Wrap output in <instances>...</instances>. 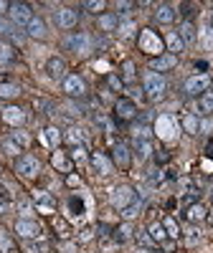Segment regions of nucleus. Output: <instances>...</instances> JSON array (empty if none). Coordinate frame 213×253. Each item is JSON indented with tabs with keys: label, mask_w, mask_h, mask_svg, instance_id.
I'll use <instances>...</instances> for the list:
<instances>
[{
	"label": "nucleus",
	"mask_w": 213,
	"mask_h": 253,
	"mask_svg": "<svg viewBox=\"0 0 213 253\" xmlns=\"http://www.w3.org/2000/svg\"><path fill=\"white\" fill-rule=\"evenodd\" d=\"M63 91H66L69 96H84V91H87V84H84L81 76L69 74L66 79H63Z\"/></svg>",
	"instance_id": "1a4fd4ad"
},
{
	"label": "nucleus",
	"mask_w": 213,
	"mask_h": 253,
	"mask_svg": "<svg viewBox=\"0 0 213 253\" xmlns=\"http://www.w3.org/2000/svg\"><path fill=\"white\" fill-rule=\"evenodd\" d=\"M140 253H150V251H140Z\"/></svg>",
	"instance_id": "4d7b16f0"
},
{
	"label": "nucleus",
	"mask_w": 213,
	"mask_h": 253,
	"mask_svg": "<svg viewBox=\"0 0 213 253\" xmlns=\"http://www.w3.org/2000/svg\"><path fill=\"white\" fill-rule=\"evenodd\" d=\"M81 139H84V134H81V129H76V126H71V129L66 132V142H71L74 147L81 144Z\"/></svg>",
	"instance_id": "79ce46f5"
},
{
	"label": "nucleus",
	"mask_w": 213,
	"mask_h": 253,
	"mask_svg": "<svg viewBox=\"0 0 213 253\" xmlns=\"http://www.w3.org/2000/svg\"><path fill=\"white\" fill-rule=\"evenodd\" d=\"M18 94H20V89L15 86V84H0V96L3 99H13Z\"/></svg>",
	"instance_id": "c9c22d12"
},
{
	"label": "nucleus",
	"mask_w": 213,
	"mask_h": 253,
	"mask_svg": "<svg viewBox=\"0 0 213 253\" xmlns=\"http://www.w3.org/2000/svg\"><path fill=\"white\" fill-rule=\"evenodd\" d=\"M130 233H132V228L127 225V223H124V225H119V228H117V236H114V238H117V243H127V241H130Z\"/></svg>",
	"instance_id": "a19ab883"
},
{
	"label": "nucleus",
	"mask_w": 213,
	"mask_h": 253,
	"mask_svg": "<svg viewBox=\"0 0 213 253\" xmlns=\"http://www.w3.org/2000/svg\"><path fill=\"white\" fill-rule=\"evenodd\" d=\"M165 89H167V84H165V79L160 76V74H155V71H147L145 74V91H147V99H160L162 94H165Z\"/></svg>",
	"instance_id": "7ed1b4c3"
},
{
	"label": "nucleus",
	"mask_w": 213,
	"mask_h": 253,
	"mask_svg": "<svg viewBox=\"0 0 213 253\" xmlns=\"http://www.w3.org/2000/svg\"><path fill=\"white\" fill-rule=\"evenodd\" d=\"M211 28H213V13H211Z\"/></svg>",
	"instance_id": "6e6d98bb"
},
{
	"label": "nucleus",
	"mask_w": 213,
	"mask_h": 253,
	"mask_svg": "<svg viewBox=\"0 0 213 253\" xmlns=\"http://www.w3.org/2000/svg\"><path fill=\"white\" fill-rule=\"evenodd\" d=\"M10 139H13V142L20 147V150H26V147H28V142H31V137H28L23 129H15V132L10 134Z\"/></svg>",
	"instance_id": "f704fd0d"
},
{
	"label": "nucleus",
	"mask_w": 213,
	"mask_h": 253,
	"mask_svg": "<svg viewBox=\"0 0 213 253\" xmlns=\"http://www.w3.org/2000/svg\"><path fill=\"white\" fill-rule=\"evenodd\" d=\"M135 152H137V157H140V160H147V157H150V152H153V144H150V139L135 137Z\"/></svg>",
	"instance_id": "393cba45"
},
{
	"label": "nucleus",
	"mask_w": 213,
	"mask_h": 253,
	"mask_svg": "<svg viewBox=\"0 0 213 253\" xmlns=\"http://www.w3.org/2000/svg\"><path fill=\"white\" fill-rule=\"evenodd\" d=\"M188 233H190V236H188V243H190V246L198 243V238H201V236H198V230H188Z\"/></svg>",
	"instance_id": "3c124183"
},
{
	"label": "nucleus",
	"mask_w": 213,
	"mask_h": 253,
	"mask_svg": "<svg viewBox=\"0 0 213 253\" xmlns=\"http://www.w3.org/2000/svg\"><path fill=\"white\" fill-rule=\"evenodd\" d=\"M99 31H104V33H112V31H117V26H119V18L114 15V13H104V15H99Z\"/></svg>",
	"instance_id": "4be33fe9"
},
{
	"label": "nucleus",
	"mask_w": 213,
	"mask_h": 253,
	"mask_svg": "<svg viewBox=\"0 0 213 253\" xmlns=\"http://www.w3.org/2000/svg\"><path fill=\"white\" fill-rule=\"evenodd\" d=\"M28 251H31V253H46V251H49V243H46V241H38V243H28Z\"/></svg>",
	"instance_id": "37998d69"
},
{
	"label": "nucleus",
	"mask_w": 213,
	"mask_h": 253,
	"mask_svg": "<svg viewBox=\"0 0 213 253\" xmlns=\"http://www.w3.org/2000/svg\"><path fill=\"white\" fill-rule=\"evenodd\" d=\"M8 15H10V23H13V26H28L31 20L36 18L28 3H10Z\"/></svg>",
	"instance_id": "20e7f679"
},
{
	"label": "nucleus",
	"mask_w": 213,
	"mask_h": 253,
	"mask_svg": "<svg viewBox=\"0 0 213 253\" xmlns=\"http://www.w3.org/2000/svg\"><path fill=\"white\" fill-rule=\"evenodd\" d=\"M208 84H211V79H208L206 74L190 76V79L185 81V94H201V91H206V89H208Z\"/></svg>",
	"instance_id": "4468645a"
},
{
	"label": "nucleus",
	"mask_w": 213,
	"mask_h": 253,
	"mask_svg": "<svg viewBox=\"0 0 213 253\" xmlns=\"http://www.w3.org/2000/svg\"><path fill=\"white\" fill-rule=\"evenodd\" d=\"M147 233H150V241L153 243H165L167 241V233H165V228H162V223H153L150 228H147Z\"/></svg>",
	"instance_id": "a878e982"
},
{
	"label": "nucleus",
	"mask_w": 213,
	"mask_h": 253,
	"mask_svg": "<svg viewBox=\"0 0 213 253\" xmlns=\"http://www.w3.org/2000/svg\"><path fill=\"white\" fill-rule=\"evenodd\" d=\"M201 43H203L206 51H213V28L211 26L201 28Z\"/></svg>",
	"instance_id": "2f4dec72"
},
{
	"label": "nucleus",
	"mask_w": 213,
	"mask_h": 253,
	"mask_svg": "<svg viewBox=\"0 0 213 253\" xmlns=\"http://www.w3.org/2000/svg\"><path fill=\"white\" fill-rule=\"evenodd\" d=\"M46 71H49V76H51V79H66V61L58 58V56L49 58Z\"/></svg>",
	"instance_id": "f3484780"
},
{
	"label": "nucleus",
	"mask_w": 213,
	"mask_h": 253,
	"mask_svg": "<svg viewBox=\"0 0 213 253\" xmlns=\"http://www.w3.org/2000/svg\"><path fill=\"white\" fill-rule=\"evenodd\" d=\"M0 147H3V152H5V155H10V157H15L18 152H23V150H20V147H18L10 137H8V139H3V144H0Z\"/></svg>",
	"instance_id": "58836bf2"
},
{
	"label": "nucleus",
	"mask_w": 213,
	"mask_h": 253,
	"mask_svg": "<svg viewBox=\"0 0 213 253\" xmlns=\"http://www.w3.org/2000/svg\"><path fill=\"white\" fill-rule=\"evenodd\" d=\"M15 58V51L8 46V43H3V41H0V63H10Z\"/></svg>",
	"instance_id": "e433bc0d"
},
{
	"label": "nucleus",
	"mask_w": 213,
	"mask_h": 253,
	"mask_svg": "<svg viewBox=\"0 0 213 253\" xmlns=\"http://www.w3.org/2000/svg\"><path fill=\"white\" fill-rule=\"evenodd\" d=\"M150 182H153V185H158V182H162V172H158V170H155V172L150 175Z\"/></svg>",
	"instance_id": "603ef678"
},
{
	"label": "nucleus",
	"mask_w": 213,
	"mask_h": 253,
	"mask_svg": "<svg viewBox=\"0 0 213 253\" xmlns=\"http://www.w3.org/2000/svg\"><path fill=\"white\" fill-rule=\"evenodd\" d=\"M206 213H208V210H206L201 203H196V205H190V208H188V213H185V215H188L190 223H198V220H206Z\"/></svg>",
	"instance_id": "cd10ccee"
},
{
	"label": "nucleus",
	"mask_w": 213,
	"mask_h": 253,
	"mask_svg": "<svg viewBox=\"0 0 213 253\" xmlns=\"http://www.w3.org/2000/svg\"><path fill=\"white\" fill-rule=\"evenodd\" d=\"M0 33H15V26L10 23V20H3V18H0Z\"/></svg>",
	"instance_id": "a18cd8bd"
},
{
	"label": "nucleus",
	"mask_w": 213,
	"mask_h": 253,
	"mask_svg": "<svg viewBox=\"0 0 213 253\" xmlns=\"http://www.w3.org/2000/svg\"><path fill=\"white\" fill-rule=\"evenodd\" d=\"M183 129H185L188 134H196V132L201 129V122H198V117H196V114H188V117H183Z\"/></svg>",
	"instance_id": "c756f323"
},
{
	"label": "nucleus",
	"mask_w": 213,
	"mask_h": 253,
	"mask_svg": "<svg viewBox=\"0 0 213 253\" xmlns=\"http://www.w3.org/2000/svg\"><path fill=\"white\" fill-rule=\"evenodd\" d=\"M175 63H178V56H173V53H162V56H158L153 63H150V71H167V69H175Z\"/></svg>",
	"instance_id": "dca6fc26"
},
{
	"label": "nucleus",
	"mask_w": 213,
	"mask_h": 253,
	"mask_svg": "<svg viewBox=\"0 0 213 253\" xmlns=\"http://www.w3.org/2000/svg\"><path fill=\"white\" fill-rule=\"evenodd\" d=\"M109 86H112L114 91H119V89H122V79H117V76H109Z\"/></svg>",
	"instance_id": "de8ad7c7"
},
{
	"label": "nucleus",
	"mask_w": 213,
	"mask_h": 253,
	"mask_svg": "<svg viewBox=\"0 0 213 253\" xmlns=\"http://www.w3.org/2000/svg\"><path fill=\"white\" fill-rule=\"evenodd\" d=\"M155 20L162 26H170L175 20V8L173 5H158L155 8Z\"/></svg>",
	"instance_id": "6ab92c4d"
},
{
	"label": "nucleus",
	"mask_w": 213,
	"mask_h": 253,
	"mask_svg": "<svg viewBox=\"0 0 213 253\" xmlns=\"http://www.w3.org/2000/svg\"><path fill=\"white\" fill-rule=\"evenodd\" d=\"M8 210H10V203H8L5 198H0V215H5Z\"/></svg>",
	"instance_id": "09e8293b"
},
{
	"label": "nucleus",
	"mask_w": 213,
	"mask_h": 253,
	"mask_svg": "<svg viewBox=\"0 0 213 253\" xmlns=\"http://www.w3.org/2000/svg\"><path fill=\"white\" fill-rule=\"evenodd\" d=\"M140 51H145V53H150V56H162V51H165V41L155 33V31H150V28H145L142 33H140Z\"/></svg>",
	"instance_id": "f257e3e1"
},
{
	"label": "nucleus",
	"mask_w": 213,
	"mask_h": 253,
	"mask_svg": "<svg viewBox=\"0 0 213 253\" xmlns=\"http://www.w3.org/2000/svg\"><path fill=\"white\" fill-rule=\"evenodd\" d=\"M92 165H94V170L99 175H112V170H114V162L106 157V155H102V152H94L92 155Z\"/></svg>",
	"instance_id": "2eb2a0df"
},
{
	"label": "nucleus",
	"mask_w": 213,
	"mask_h": 253,
	"mask_svg": "<svg viewBox=\"0 0 213 253\" xmlns=\"http://www.w3.org/2000/svg\"><path fill=\"white\" fill-rule=\"evenodd\" d=\"M165 46H167V51H173V56H178L180 51H185V43H183V38L178 36V31H170L165 36Z\"/></svg>",
	"instance_id": "412c9836"
},
{
	"label": "nucleus",
	"mask_w": 213,
	"mask_h": 253,
	"mask_svg": "<svg viewBox=\"0 0 213 253\" xmlns=\"http://www.w3.org/2000/svg\"><path fill=\"white\" fill-rule=\"evenodd\" d=\"M79 23V13L74 8H58L56 10V26L58 28H74Z\"/></svg>",
	"instance_id": "9b49d317"
},
{
	"label": "nucleus",
	"mask_w": 213,
	"mask_h": 253,
	"mask_svg": "<svg viewBox=\"0 0 213 253\" xmlns=\"http://www.w3.org/2000/svg\"><path fill=\"white\" fill-rule=\"evenodd\" d=\"M114 112H117L119 119H135L137 117V104L132 99H117Z\"/></svg>",
	"instance_id": "f8f14e48"
},
{
	"label": "nucleus",
	"mask_w": 213,
	"mask_h": 253,
	"mask_svg": "<svg viewBox=\"0 0 213 253\" xmlns=\"http://www.w3.org/2000/svg\"><path fill=\"white\" fill-rule=\"evenodd\" d=\"M61 132L56 129V126H46V129H44V134H41V142H44V144H49V147H58L61 144Z\"/></svg>",
	"instance_id": "5701e85b"
},
{
	"label": "nucleus",
	"mask_w": 213,
	"mask_h": 253,
	"mask_svg": "<svg viewBox=\"0 0 213 253\" xmlns=\"http://www.w3.org/2000/svg\"><path fill=\"white\" fill-rule=\"evenodd\" d=\"M132 8V3H117V10L119 13H124V10H130Z\"/></svg>",
	"instance_id": "864d4df0"
},
{
	"label": "nucleus",
	"mask_w": 213,
	"mask_h": 253,
	"mask_svg": "<svg viewBox=\"0 0 213 253\" xmlns=\"http://www.w3.org/2000/svg\"><path fill=\"white\" fill-rule=\"evenodd\" d=\"M155 132H158V137H162L165 142H173V139L178 137V122H175V117L160 114L158 122H155Z\"/></svg>",
	"instance_id": "f03ea898"
},
{
	"label": "nucleus",
	"mask_w": 213,
	"mask_h": 253,
	"mask_svg": "<svg viewBox=\"0 0 213 253\" xmlns=\"http://www.w3.org/2000/svg\"><path fill=\"white\" fill-rule=\"evenodd\" d=\"M33 200H36L38 213H44V215H51L53 210H56V203H53V198L46 193V190H36V193H33Z\"/></svg>",
	"instance_id": "9d476101"
},
{
	"label": "nucleus",
	"mask_w": 213,
	"mask_h": 253,
	"mask_svg": "<svg viewBox=\"0 0 213 253\" xmlns=\"http://www.w3.org/2000/svg\"><path fill=\"white\" fill-rule=\"evenodd\" d=\"M178 36L183 38L185 46H188V43H196V26L190 23V20H185V23L180 26V31H178Z\"/></svg>",
	"instance_id": "b1692460"
},
{
	"label": "nucleus",
	"mask_w": 213,
	"mask_h": 253,
	"mask_svg": "<svg viewBox=\"0 0 213 253\" xmlns=\"http://www.w3.org/2000/svg\"><path fill=\"white\" fill-rule=\"evenodd\" d=\"M66 46H69L74 53H79V56H87V53L92 51V38H89L87 33H74V36L66 41Z\"/></svg>",
	"instance_id": "6e6552de"
},
{
	"label": "nucleus",
	"mask_w": 213,
	"mask_h": 253,
	"mask_svg": "<svg viewBox=\"0 0 213 253\" xmlns=\"http://www.w3.org/2000/svg\"><path fill=\"white\" fill-rule=\"evenodd\" d=\"M53 167H56V170H61V172H69L71 170V162L66 160V155H63V152H53Z\"/></svg>",
	"instance_id": "7c9ffc66"
},
{
	"label": "nucleus",
	"mask_w": 213,
	"mask_h": 253,
	"mask_svg": "<svg viewBox=\"0 0 213 253\" xmlns=\"http://www.w3.org/2000/svg\"><path fill=\"white\" fill-rule=\"evenodd\" d=\"M26 33L31 36V38H36V41H41V38H46V23H44V20H41V18H33L31 20V23L26 26Z\"/></svg>",
	"instance_id": "aec40b11"
},
{
	"label": "nucleus",
	"mask_w": 213,
	"mask_h": 253,
	"mask_svg": "<svg viewBox=\"0 0 213 253\" xmlns=\"http://www.w3.org/2000/svg\"><path fill=\"white\" fill-rule=\"evenodd\" d=\"M0 253H18L15 251V243L8 233H0Z\"/></svg>",
	"instance_id": "72a5a7b5"
},
{
	"label": "nucleus",
	"mask_w": 213,
	"mask_h": 253,
	"mask_svg": "<svg viewBox=\"0 0 213 253\" xmlns=\"http://www.w3.org/2000/svg\"><path fill=\"white\" fill-rule=\"evenodd\" d=\"M3 119L10 124V126H20L26 122V112L20 109V107H5L3 109Z\"/></svg>",
	"instance_id": "a211bd4d"
},
{
	"label": "nucleus",
	"mask_w": 213,
	"mask_h": 253,
	"mask_svg": "<svg viewBox=\"0 0 213 253\" xmlns=\"http://www.w3.org/2000/svg\"><path fill=\"white\" fill-rule=\"evenodd\" d=\"M132 162V155H130V147H127L124 142H117L114 144V165L119 167V170H127Z\"/></svg>",
	"instance_id": "ddd939ff"
},
{
	"label": "nucleus",
	"mask_w": 213,
	"mask_h": 253,
	"mask_svg": "<svg viewBox=\"0 0 213 253\" xmlns=\"http://www.w3.org/2000/svg\"><path fill=\"white\" fill-rule=\"evenodd\" d=\"M20 210H23V215H26V218H31V215H33V208H31L28 203H20Z\"/></svg>",
	"instance_id": "8fccbe9b"
},
{
	"label": "nucleus",
	"mask_w": 213,
	"mask_h": 253,
	"mask_svg": "<svg viewBox=\"0 0 213 253\" xmlns=\"http://www.w3.org/2000/svg\"><path fill=\"white\" fill-rule=\"evenodd\" d=\"M109 200H112L114 208L122 210V208H127V205L135 200V190H132L130 185H117V187L112 190V198H109Z\"/></svg>",
	"instance_id": "0eeeda50"
},
{
	"label": "nucleus",
	"mask_w": 213,
	"mask_h": 253,
	"mask_svg": "<svg viewBox=\"0 0 213 253\" xmlns=\"http://www.w3.org/2000/svg\"><path fill=\"white\" fill-rule=\"evenodd\" d=\"M201 112L213 114V91H203V96H201Z\"/></svg>",
	"instance_id": "4c0bfd02"
},
{
	"label": "nucleus",
	"mask_w": 213,
	"mask_h": 253,
	"mask_svg": "<svg viewBox=\"0 0 213 253\" xmlns=\"http://www.w3.org/2000/svg\"><path fill=\"white\" fill-rule=\"evenodd\" d=\"M71 160H76V162L84 160V144H76L74 150H71Z\"/></svg>",
	"instance_id": "49530a36"
},
{
	"label": "nucleus",
	"mask_w": 213,
	"mask_h": 253,
	"mask_svg": "<svg viewBox=\"0 0 213 253\" xmlns=\"http://www.w3.org/2000/svg\"><path fill=\"white\" fill-rule=\"evenodd\" d=\"M84 8H87L89 13H99V10H104V3L102 0H89V3H84Z\"/></svg>",
	"instance_id": "c03bdc74"
},
{
	"label": "nucleus",
	"mask_w": 213,
	"mask_h": 253,
	"mask_svg": "<svg viewBox=\"0 0 213 253\" xmlns=\"http://www.w3.org/2000/svg\"><path fill=\"white\" fill-rule=\"evenodd\" d=\"M122 81L124 84H132L135 81V63L132 61H124L122 63Z\"/></svg>",
	"instance_id": "473e14b6"
},
{
	"label": "nucleus",
	"mask_w": 213,
	"mask_h": 253,
	"mask_svg": "<svg viewBox=\"0 0 213 253\" xmlns=\"http://www.w3.org/2000/svg\"><path fill=\"white\" fill-rule=\"evenodd\" d=\"M8 8H10V3H3V0H0V13H8Z\"/></svg>",
	"instance_id": "5fc2aeb1"
},
{
	"label": "nucleus",
	"mask_w": 213,
	"mask_h": 253,
	"mask_svg": "<svg viewBox=\"0 0 213 253\" xmlns=\"http://www.w3.org/2000/svg\"><path fill=\"white\" fill-rule=\"evenodd\" d=\"M162 228H165V233H167V238H180V225L175 223V218H165L162 220Z\"/></svg>",
	"instance_id": "c85d7f7f"
},
{
	"label": "nucleus",
	"mask_w": 213,
	"mask_h": 253,
	"mask_svg": "<svg viewBox=\"0 0 213 253\" xmlns=\"http://www.w3.org/2000/svg\"><path fill=\"white\" fill-rule=\"evenodd\" d=\"M140 210H142V198H135L127 208H122V218H124V220H132V218L140 215Z\"/></svg>",
	"instance_id": "bb28decb"
},
{
	"label": "nucleus",
	"mask_w": 213,
	"mask_h": 253,
	"mask_svg": "<svg viewBox=\"0 0 213 253\" xmlns=\"http://www.w3.org/2000/svg\"><path fill=\"white\" fill-rule=\"evenodd\" d=\"M117 33L119 36H132L135 33V23H132V20H119V26H117Z\"/></svg>",
	"instance_id": "ea45409f"
},
{
	"label": "nucleus",
	"mask_w": 213,
	"mask_h": 253,
	"mask_svg": "<svg viewBox=\"0 0 213 253\" xmlns=\"http://www.w3.org/2000/svg\"><path fill=\"white\" fill-rule=\"evenodd\" d=\"M15 233L20 236V238H41V233H44V228H41L36 220H31V218H20V220H15Z\"/></svg>",
	"instance_id": "423d86ee"
},
{
	"label": "nucleus",
	"mask_w": 213,
	"mask_h": 253,
	"mask_svg": "<svg viewBox=\"0 0 213 253\" xmlns=\"http://www.w3.org/2000/svg\"><path fill=\"white\" fill-rule=\"evenodd\" d=\"M15 172L20 177H36L41 172V162L33 155H23V157H18V162H15Z\"/></svg>",
	"instance_id": "39448f33"
}]
</instances>
